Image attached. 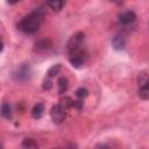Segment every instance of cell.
I'll return each mask as SVG.
<instances>
[{
    "mask_svg": "<svg viewBox=\"0 0 149 149\" xmlns=\"http://www.w3.org/2000/svg\"><path fill=\"white\" fill-rule=\"evenodd\" d=\"M43 16H44V12L41 8H38V9L36 8L19 21L17 29L28 35L34 34L38 30V28L43 21Z\"/></svg>",
    "mask_w": 149,
    "mask_h": 149,
    "instance_id": "cell-1",
    "label": "cell"
},
{
    "mask_svg": "<svg viewBox=\"0 0 149 149\" xmlns=\"http://www.w3.org/2000/svg\"><path fill=\"white\" fill-rule=\"evenodd\" d=\"M84 37L85 36H84V34L81 31H78V33H76L74 35H72L70 37V40L68 41V44H66V50H68L69 55L74 52V51H77V50L83 49L81 48V43L84 41Z\"/></svg>",
    "mask_w": 149,
    "mask_h": 149,
    "instance_id": "cell-2",
    "label": "cell"
},
{
    "mask_svg": "<svg viewBox=\"0 0 149 149\" xmlns=\"http://www.w3.org/2000/svg\"><path fill=\"white\" fill-rule=\"evenodd\" d=\"M30 74H31V70L29 64H21L13 72V78L16 81H26L30 78Z\"/></svg>",
    "mask_w": 149,
    "mask_h": 149,
    "instance_id": "cell-3",
    "label": "cell"
},
{
    "mask_svg": "<svg viewBox=\"0 0 149 149\" xmlns=\"http://www.w3.org/2000/svg\"><path fill=\"white\" fill-rule=\"evenodd\" d=\"M50 116L55 123H61L64 121V119L66 116V109L64 107H62L59 104L54 105L50 109Z\"/></svg>",
    "mask_w": 149,
    "mask_h": 149,
    "instance_id": "cell-4",
    "label": "cell"
},
{
    "mask_svg": "<svg viewBox=\"0 0 149 149\" xmlns=\"http://www.w3.org/2000/svg\"><path fill=\"white\" fill-rule=\"evenodd\" d=\"M69 62L76 69L81 68L84 62H85V51H84V49H80V50H77V51L70 54L69 55Z\"/></svg>",
    "mask_w": 149,
    "mask_h": 149,
    "instance_id": "cell-5",
    "label": "cell"
},
{
    "mask_svg": "<svg viewBox=\"0 0 149 149\" xmlns=\"http://www.w3.org/2000/svg\"><path fill=\"white\" fill-rule=\"evenodd\" d=\"M136 20V14L133 10H126L123 13H121L119 15V21L120 23L127 26V24H132L134 21Z\"/></svg>",
    "mask_w": 149,
    "mask_h": 149,
    "instance_id": "cell-6",
    "label": "cell"
},
{
    "mask_svg": "<svg viewBox=\"0 0 149 149\" xmlns=\"http://www.w3.org/2000/svg\"><path fill=\"white\" fill-rule=\"evenodd\" d=\"M126 43H127V40L123 35H115L112 40V45L115 50H122L126 47Z\"/></svg>",
    "mask_w": 149,
    "mask_h": 149,
    "instance_id": "cell-7",
    "label": "cell"
},
{
    "mask_svg": "<svg viewBox=\"0 0 149 149\" xmlns=\"http://www.w3.org/2000/svg\"><path fill=\"white\" fill-rule=\"evenodd\" d=\"M43 113H44V106H43V104H41V102L36 104V105L33 107V109H31V115H33L34 119H40V118H42Z\"/></svg>",
    "mask_w": 149,
    "mask_h": 149,
    "instance_id": "cell-8",
    "label": "cell"
},
{
    "mask_svg": "<svg viewBox=\"0 0 149 149\" xmlns=\"http://www.w3.org/2000/svg\"><path fill=\"white\" fill-rule=\"evenodd\" d=\"M57 85H58V94H63L66 92L69 87V81L65 77H59L57 80Z\"/></svg>",
    "mask_w": 149,
    "mask_h": 149,
    "instance_id": "cell-9",
    "label": "cell"
},
{
    "mask_svg": "<svg viewBox=\"0 0 149 149\" xmlns=\"http://www.w3.org/2000/svg\"><path fill=\"white\" fill-rule=\"evenodd\" d=\"M137 94H139V97H140L141 99H143V100H149V81H148L146 85L139 87Z\"/></svg>",
    "mask_w": 149,
    "mask_h": 149,
    "instance_id": "cell-10",
    "label": "cell"
},
{
    "mask_svg": "<svg viewBox=\"0 0 149 149\" xmlns=\"http://www.w3.org/2000/svg\"><path fill=\"white\" fill-rule=\"evenodd\" d=\"M47 5H48L52 10L59 12V10L63 8V6L65 5V2H64V1H61V0H51V1H47Z\"/></svg>",
    "mask_w": 149,
    "mask_h": 149,
    "instance_id": "cell-11",
    "label": "cell"
},
{
    "mask_svg": "<svg viewBox=\"0 0 149 149\" xmlns=\"http://www.w3.org/2000/svg\"><path fill=\"white\" fill-rule=\"evenodd\" d=\"M1 115L5 119H10L12 118V107L8 102H3L1 105Z\"/></svg>",
    "mask_w": 149,
    "mask_h": 149,
    "instance_id": "cell-12",
    "label": "cell"
},
{
    "mask_svg": "<svg viewBox=\"0 0 149 149\" xmlns=\"http://www.w3.org/2000/svg\"><path fill=\"white\" fill-rule=\"evenodd\" d=\"M59 105L62 107H64L65 109H69V108H71V107L74 106V100H72L70 97H63L59 100Z\"/></svg>",
    "mask_w": 149,
    "mask_h": 149,
    "instance_id": "cell-13",
    "label": "cell"
},
{
    "mask_svg": "<svg viewBox=\"0 0 149 149\" xmlns=\"http://www.w3.org/2000/svg\"><path fill=\"white\" fill-rule=\"evenodd\" d=\"M51 47V42L49 40H42L40 42L36 43V50L38 51H42V50H47Z\"/></svg>",
    "mask_w": 149,
    "mask_h": 149,
    "instance_id": "cell-14",
    "label": "cell"
},
{
    "mask_svg": "<svg viewBox=\"0 0 149 149\" xmlns=\"http://www.w3.org/2000/svg\"><path fill=\"white\" fill-rule=\"evenodd\" d=\"M61 68H62V65H61L59 63H58V64L52 65V66L48 70V72H47L48 77H49V78H52V77H55L56 74H58V73H59V71H61Z\"/></svg>",
    "mask_w": 149,
    "mask_h": 149,
    "instance_id": "cell-15",
    "label": "cell"
},
{
    "mask_svg": "<svg viewBox=\"0 0 149 149\" xmlns=\"http://www.w3.org/2000/svg\"><path fill=\"white\" fill-rule=\"evenodd\" d=\"M22 146L26 149H37V144L33 139H24L22 142Z\"/></svg>",
    "mask_w": 149,
    "mask_h": 149,
    "instance_id": "cell-16",
    "label": "cell"
},
{
    "mask_svg": "<svg viewBox=\"0 0 149 149\" xmlns=\"http://www.w3.org/2000/svg\"><path fill=\"white\" fill-rule=\"evenodd\" d=\"M149 81V74H147L146 72H141L137 77V83H139V87L146 85Z\"/></svg>",
    "mask_w": 149,
    "mask_h": 149,
    "instance_id": "cell-17",
    "label": "cell"
},
{
    "mask_svg": "<svg viewBox=\"0 0 149 149\" xmlns=\"http://www.w3.org/2000/svg\"><path fill=\"white\" fill-rule=\"evenodd\" d=\"M76 95L81 100V99H84V98H86V97L88 95V91H87L85 87H79V88H77V91H76Z\"/></svg>",
    "mask_w": 149,
    "mask_h": 149,
    "instance_id": "cell-18",
    "label": "cell"
},
{
    "mask_svg": "<svg viewBox=\"0 0 149 149\" xmlns=\"http://www.w3.org/2000/svg\"><path fill=\"white\" fill-rule=\"evenodd\" d=\"M42 88H43L44 91L51 90V88H52V83H51V80H50V79H44L43 83H42Z\"/></svg>",
    "mask_w": 149,
    "mask_h": 149,
    "instance_id": "cell-19",
    "label": "cell"
},
{
    "mask_svg": "<svg viewBox=\"0 0 149 149\" xmlns=\"http://www.w3.org/2000/svg\"><path fill=\"white\" fill-rule=\"evenodd\" d=\"M73 107L77 108V109H81V108H83V102H81V100H80V99H79V100H76Z\"/></svg>",
    "mask_w": 149,
    "mask_h": 149,
    "instance_id": "cell-20",
    "label": "cell"
},
{
    "mask_svg": "<svg viewBox=\"0 0 149 149\" xmlns=\"http://www.w3.org/2000/svg\"><path fill=\"white\" fill-rule=\"evenodd\" d=\"M94 149H109V148H108L106 144H98Z\"/></svg>",
    "mask_w": 149,
    "mask_h": 149,
    "instance_id": "cell-21",
    "label": "cell"
},
{
    "mask_svg": "<svg viewBox=\"0 0 149 149\" xmlns=\"http://www.w3.org/2000/svg\"><path fill=\"white\" fill-rule=\"evenodd\" d=\"M7 2H8V3H10V5H14V3H17V1H16V0H10V1L8 0Z\"/></svg>",
    "mask_w": 149,
    "mask_h": 149,
    "instance_id": "cell-22",
    "label": "cell"
}]
</instances>
